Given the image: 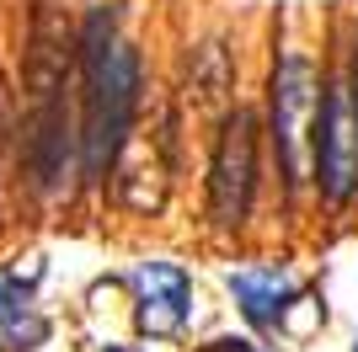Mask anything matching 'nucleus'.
Returning <instances> with one entry per match:
<instances>
[{"mask_svg": "<svg viewBox=\"0 0 358 352\" xmlns=\"http://www.w3.org/2000/svg\"><path fill=\"white\" fill-rule=\"evenodd\" d=\"M187 86H193L198 107L220 102L224 91L236 86V64H230V54H224V43H203L193 54V64H187Z\"/></svg>", "mask_w": 358, "mask_h": 352, "instance_id": "1a4fd4ad", "label": "nucleus"}, {"mask_svg": "<svg viewBox=\"0 0 358 352\" xmlns=\"http://www.w3.org/2000/svg\"><path fill=\"white\" fill-rule=\"evenodd\" d=\"M209 352H262V347H252V342H236V337H224V342H214Z\"/></svg>", "mask_w": 358, "mask_h": 352, "instance_id": "9d476101", "label": "nucleus"}, {"mask_svg": "<svg viewBox=\"0 0 358 352\" xmlns=\"http://www.w3.org/2000/svg\"><path fill=\"white\" fill-rule=\"evenodd\" d=\"M27 166L43 198H59L75 166V123H70V86H75V27L54 6H38L27 27Z\"/></svg>", "mask_w": 358, "mask_h": 352, "instance_id": "f257e3e1", "label": "nucleus"}, {"mask_svg": "<svg viewBox=\"0 0 358 352\" xmlns=\"http://www.w3.org/2000/svg\"><path fill=\"white\" fill-rule=\"evenodd\" d=\"M310 176L331 208H343L358 192V91H353V80H331L327 96L315 102Z\"/></svg>", "mask_w": 358, "mask_h": 352, "instance_id": "20e7f679", "label": "nucleus"}, {"mask_svg": "<svg viewBox=\"0 0 358 352\" xmlns=\"http://www.w3.org/2000/svg\"><path fill=\"white\" fill-rule=\"evenodd\" d=\"M353 352H358V347H353Z\"/></svg>", "mask_w": 358, "mask_h": 352, "instance_id": "ddd939ff", "label": "nucleus"}, {"mask_svg": "<svg viewBox=\"0 0 358 352\" xmlns=\"http://www.w3.org/2000/svg\"><path fill=\"white\" fill-rule=\"evenodd\" d=\"M134 321L150 337H177L193 315V283L177 262H145L134 272Z\"/></svg>", "mask_w": 358, "mask_h": 352, "instance_id": "0eeeda50", "label": "nucleus"}, {"mask_svg": "<svg viewBox=\"0 0 358 352\" xmlns=\"http://www.w3.org/2000/svg\"><path fill=\"white\" fill-rule=\"evenodd\" d=\"M257 112L236 107L224 112L220 139H214V161H209V214L220 230H241L257 198Z\"/></svg>", "mask_w": 358, "mask_h": 352, "instance_id": "423d86ee", "label": "nucleus"}, {"mask_svg": "<svg viewBox=\"0 0 358 352\" xmlns=\"http://www.w3.org/2000/svg\"><path fill=\"white\" fill-rule=\"evenodd\" d=\"M230 293L241 299L252 325H278L289 299L299 293V283L289 278L284 267H246V272H230Z\"/></svg>", "mask_w": 358, "mask_h": 352, "instance_id": "6e6552de", "label": "nucleus"}, {"mask_svg": "<svg viewBox=\"0 0 358 352\" xmlns=\"http://www.w3.org/2000/svg\"><path fill=\"white\" fill-rule=\"evenodd\" d=\"M75 70H80L75 149H80V171L96 182V176H107L123 133L139 112V54L118 38L113 11H91L86 27L75 32Z\"/></svg>", "mask_w": 358, "mask_h": 352, "instance_id": "f03ea898", "label": "nucleus"}, {"mask_svg": "<svg viewBox=\"0 0 358 352\" xmlns=\"http://www.w3.org/2000/svg\"><path fill=\"white\" fill-rule=\"evenodd\" d=\"M102 352H134V347H102Z\"/></svg>", "mask_w": 358, "mask_h": 352, "instance_id": "f8f14e48", "label": "nucleus"}, {"mask_svg": "<svg viewBox=\"0 0 358 352\" xmlns=\"http://www.w3.org/2000/svg\"><path fill=\"white\" fill-rule=\"evenodd\" d=\"M0 321H16V293L0 283Z\"/></svg>", "mask_w": 358, "mask_h": 352, "instance_id": "9b49d317", "label": "nucleus"}, {"mask_svg": "<svg viewBox=\"0 0 358 352\" xmlns=\"http://www.w3.org/2000/svg\"><path fill=\"white\" fill-rule=\"evenodd\" d=\"M321 102V80L305 54H284L273 64V149H278V171L284 187L299 192L310 176V123Z\"/></svg>", "mask_w": 358, "mask_h": 352, "instance_id": "39448f33", "label": "nucleus"}, {"mask_svg": "<svg viewBox=\"0 0 358 352\" xmlns=\"http://www.w3.org/2000/svg\"><path fill=\"white\" fill-rule=\"evenodd\" d=\"M177 117L155 112L150 123H129L118 155H113V192H118L123 208L134 214H161L166 192H171V171H177Z\"/></svg>", "mask_w": 358, "mask_h": 352, "instance_id": "7ed1b4c3", "label": "nucleus"}]
</instances>
